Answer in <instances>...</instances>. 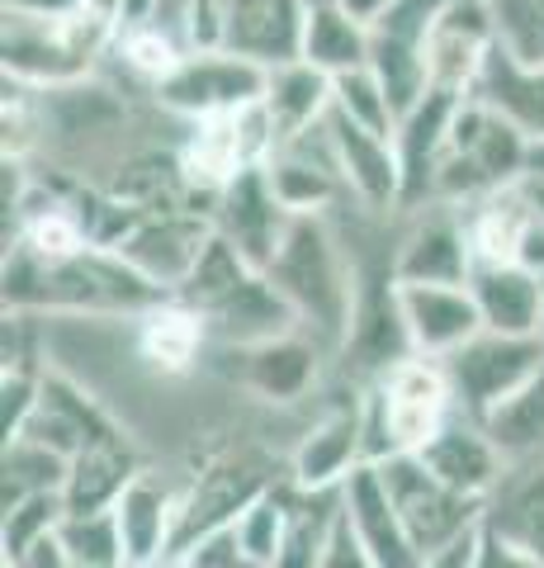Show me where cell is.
<instances>
[{"label":"cell","mask_w":544,"mask_h":568,"mask_svg":"<svg viewBox=\"0 0 544 568\" xmlns=\"http://www.w3.org/2000/svg\"><path fill=\"white\" fill-rule=\"evenodd\" d=\"M166 290L133 271L119 252L91 246L76 261L43 265L29 252H6V308L33 317H137L156 308Z\"/></svg>","instance_id":"cell-1"},{"label":"cell","mask_w":544,"mask_h":568,"mask_svg":"<svg viewBox=\"0 0 544 568\" xmlns=\"http://www.w3.org/2000/svg\"><path fill=\"white\" fill-rule=\"evenodd\" d=\"M266 275L289 298V308L298 313V327L318 336L331 355H341L350 317H356L360 280H356V256H350L337 219L331 213H298Z\"/></svg>","instance_id":"cell-2"},{"label":"cell","mask_w":544,"mask_h":568,"mask_svg":"<svg viewBox=\"0 0 544 568\" xmlns=\"http://www.w3.org/2000/svg\"><path fill=\"white\" fill-rule=\"evenodd\" d=\"M114 29L91 10L66 14H24L6 10L0 20V62L6 81L33 85V91H62V85L91 81L110 62Z\"/></svg>","instance_id":"cell-3"},{"label":"cell","mask_w":544,"mask_h":568,"mask_svg":"<svg viewBox=\"0 0 544 568\" xmlns=\"http://www.w3.org/2000/svg\"><path fill=\"white\" fill-rule=\"evenodd\" d=\"M208 369L233 384L242 398L266 407V413H304L318 407V398L337 379V355H331L318 336L294 327L285 336H270L260 346H242V351H214L208 346Z\"/></svg>","instance_id":"cell-4"},{"label":"cell","mask_w":544,"mask_h":568,"mask_svg":"<svg viewBox=\"0 0 544 568\" xmlns=\"http://www.w3.org/2000/svg\"><path fill=\"white\" fill-rule=\"evenodd\" d=\"M454 413L460 407H454V388L441 361H427V355L398 361L389 375L365 384V446H370V465L393 455H421Z\"/></svg>","instance_id":"cell-5"},{"label":"cell","mask_w":544,"mask_h":568,"mask_svg":"<svg viewBox=\"0 0 544 568\" xmlns=\"http://www.w3.org/2000/svg\"><path fill=\"white\" fill-rule=\"evenodd\" d=\"M525 171H531V138L512 129L497 110H487L483 100L469 95L460 114H454L441 162H435L431 200L469 209L506 185H521Z\"/></svg>","instance_id":"cell-6"},{"label":"cell","mask_w":544,"mask_h":568,"mask_svg":"<svg viewBox=\"0 0 544 568\" xmlns=\"http://www.w3.org/2000/svg\"><path fill=\"white\" fill-rule=\"evenodd\" d=\"M360 465H370L365 446V384L331 379L318 407H308L289 446V484L298 493H341Z\"/></svg>","instance_id":"cell-7"},{"label":"cell","mask_w":544,"mask_h":568,"mask_svg":"<svg viewBox=\"0 0 544 568\" xmlns=\"http://www.w3.org/2000/svg\"><path fill=\"white\" fill-rule=\"evenodd\" d=\"M270 67L256 58H242L233 48H189L185 62L156 85L152 100L181 123L242 114L266 95Z\"/></svg>","instance_id":"cell-8"},{"label":"cell","mask_w":544,"mask_h":568,"mask_svg":"<svg viewBox=\"0 0 544 568\" xmlns=\"http://www.w3.org/2000/svg\"><path fill=\"white\" fill-rule=\"evenodd\" d=\"M379 474H383V488H389L398 517H402V526H408V536H412L421 559L454 545V540L473 536V530L483 526V503H473V497L441 484V478L421 465V455L379 459Z\"/></svg>","instance_id":"cell-9"},{"label":"cell","mask_w":544,"mask_h":568,"mask_svg":"<svg viewBox=\"0 0 544 568\" xmlns=\"http://www.w3.org/2000/svg\"><path fill=\"white\" fill-rule=\"evenodd\" d=\"M441 365L454 388V407L483 422L544 369V342L540 336H506L483 327L473 342L445 355Z\"/></svg>","instance_id":"cell-10"},{"label":"cell","mask_w":544,"mask_h":568,"mask_svg":"<svg viewBox=\"0 0 544 568\" xmlns=\"http://www.w3.org/2000/svg\"><path fill=\"white\" fill-rule=\"evenodd\" d=\"M454 0H393L370 24V67L389 85L398 119L427 91V39Z\"/></svg>","instance_id":"cell-11"},{"label":"cell","mask_w":544,"mask_h":568,"mask_svg":"<svg viewBox=\"0 0 544 568\" xmlns=\"http://www.w3.org/2000/svg\"><path fill=\"white\" fill-rule=\"evenodd\" d=\"M473 246L460 204H417L398 213V280L412 284H469Z\"/></svg>","instance_id":"cell-12"},{"label":"cell","mask_w":544,"mask_h":568,"mask_svg":"<svg viewBox=\"0 0 544 568\" xmlns=\"http://www.w3.org/2000/svg\"><path fill=\"white\" fill-rule=\"evenodd\" d=\"M208 237H214L208 209H171V213H147L114 252L133 271H143L156 290H166L175 298L181 284L189 280V271H195V261L204 256Z\"/></svg>","instance_id":"cell-13"},{"label":"cell","mask_w":544,"mask_h":568,"mask_svg":"<svg viewBox=\"0 0 544 568\" xmlns=\"http://www.w3.org/2000/svg\"><path fill=\"white\" fill-rule=\"evenodd\" d=\"M208 219H214L218 237H227L242 256H247L252 271H270L275 252L289 237L294 213L279 204V194L270 190L266 166H247L214 204H208Z\"/></svg>","instance_id":"cell-14"},{"label":"cell","mask_w":544,"mask_h":568,"mask_svg":"<svg viewBox=\"0 0 544 568\" xmlns=\"http://www.w3.org/2000/svg\"><path fill=\"white\" fill-rule=\"evenodd\" d=\"M114 521L124 536L129 568H166L175 559V526H181V474L147 465L119 493Z\"/></svg>","instance_id":"cell-15"},{"label":"cell","mask_w":544,"mask_h":568,"mask_svg":"<svg viewBox=\"0 0 544 568\" xmlns=\"http://www.w3.org/2000/svg\"><path fill=\"white\" fill-rule=\"evenodd\" d=\"M327 133H331V152H337V166L346 181V200L374 209V213H398L402 185H408L402 181L398 138L365 129V123L346 119L337 110L327 114Z\"/></svg>","instance_id":"cell-16"},{"label":"cell","mask_w":544,"mask_h":568,"mask_svg":"<svg viewBox=\"0 0 544 568\" xmlns=\"http://www.w3.org/2000/svg\"><path fill=\"white\" fill-rule=\"evenodd\" d=\"M497 52V24L487 0H454L427 39V85L473 95L487 58Z\"/></svg>","instance_id":"cell-17"},{"label":"cell","mask_w":544,"mask_h":568,"mask_svg":"<svg viewBox=\"0 0 544 568\" xmlns=\"http://www.w3.org/2000/svg\"><path fill=\"white\" fill-rule=\"evenodd\" d=\"M398 298H402V323H408V342L412 355L427 361H445L464 342L483 332V313L473 304L469 284H412L398 280Z\"/></svg>","instance_id":"cell-18"},{"label":"cell","mask_w":544,"mask_h":568,"mask_svg":"<svg viewBox=\"0 0 544 568\" xmlns=\"http://www.w3.org/2000/svg\"><path fill=\"white\" fill-rule=\"evenodd\" d=\"M133 346L152 379H195L208 369V327L204 313L185 298H162L133 317Z\"/></svg>","instance_id":"cell-19"},{"label":"cell","mask_w":544,"mask_h":568,"mask_svg":"<svg viewBox=\"0 0 544 568\" xmlns=\"http://www.w3.org/2000/svg\"><path fill=\"white\" fill-rule=\"evenodd\" d=\"M421 465L441 478V484H450L454 493H464V497H473V503H483V507L506 478L502 450L493 446L487 426L479 417H469V413H454L441 432H435V440L421 450Z\"/></svg>","instance_id":"cell-20"},{"label":"cell","mask_w":544,"mask_h":568,"mask_svg":"<svg viewBox=\"0 0 544 568\" xmlns=\"http://www.w3.org/2000/svg\"><path fill=\"white\" fill-rule=\"evenodd\" d=\"M204 327H208V346L214 351H242V346H260V342H270V336L294 332L298 313L270 284V275L256 271L227 298H218L214 308H204Z\"/></svg>","instance_id":"cell-21"},{"label":"cell","mask_w":544,"mask_h":568,"mask_svg":"<svg viewBox=\"0 0 544 568\" xmlns=\"http://www.w3.org/2000/svg\"><path fill=\"white\" fill-rule=\"evenodd\" d=\"M341 517L350 521V530L360 536V545L370 549L379 568H417L421 564L408 526H402L393 497L383 488L379 465H360L341 484Z\"/></svg>","instance_id":"cell-22"},{"label":"cell","mask_w":544,"mask_h":568,"mask_svg":"<svg viewBox=\"0 0 544 568\" xmlns=\"http://www.w3.org/2000/svg\"><path fill=\"white\" fill-rule=\"evenodd\" d=\"M308 0H223V48L266 67L294 62L304 48Z\"/></svg>","instance_id":"cell-23"},{"label":"cell","mask_w":544,"mask_h":568,"mask_svg":"<svg viewBox=\"0 0 544 568\" xmlns=\"http://www.w3.org/2000/svg\"><path fill=\"white\" fill-rule=\"evenodd\" d=\"M143 469H147V459L133 446V436L110 432L72 459L62 503H66V511H110L119 503V493H124Z\"/></svg>","instance_id":"cell-24"},{"label":"cell","mask_w":544,"mask_h":568,"mask_svg":"<svg viewBox=\"0 0 544 568\" xmlns=\"http://www.w3.org/2000/svg\"><path fill=\"white\" fill-rule=\"evenodd\" d=\"M473 304L483 313L487 332L506 336H540V304H544V275L525 265H473L469 275Z\"/></svg>","instance_id":"cell-25"},{"label":"cell","mask_w":544,"mask_h":568,"mask_svg":"<svg viewBox=\"0 0 544 568\" xmlns=\"http://www.w3.org/2000/svg\"><path fill=\"white\" fill-rule=\"evenodd\" d=\"M469 219V246H473V265H516L521 261V246L531 237V227L540 223V209L531 200V190L521 185H506L487 200L469 204L464 209Z\"/></svg>","instance_id":"cell-26"},{"label":"cell","mask_w":544,"mask_h":568,"mask_svg":"<svg viewBox=\"0 0 544 568\" xmlns=\"http://www.w3.org/2000/svg\"><path fill=\"white\" fill-rule=\"evenodd\" d=\"M270 114V129H275V148L279 142H294L312 133L318 123H327L331 114V77L318 71L312 62L294 58V62H279L270 67V85L266 95H260Z\"/></svg>","instance_id":"cell-27"},{"label":"cell","mask_w":544,"mask_h":568,"mask_svg":"<svg viewBox=\"0 0 544 568\" xmlns=\"http://www.w3.org/2000/svg\"><path fill=\"white\" fill-rule=\"evenodd\" d=\"M483 530L544 564V465H512L483 507Z\"/></svg>","instance_id":"cell-28"},{"label":"cell","mask_w":544,"mask_h":568,"mask_svg":"<svg viewBox=\"0 0 544 568\" xmlns=\"http://www.w3.org/2000/svg\"><path fill=\"white\" fill-rule=\"evenodd\" d=\"M473 100H483L487 110H497L512 129H521L531 142L544 138V67H525L512 52H493L483 67Z\"/></svg>","instance_id":"cell-29"},{"label":"cell","mask_w":544,"mask_h":568,"mask_svg":"<svg viewBox=\"0 0 544 568\" xmlns=\"http://www.w3.org/2000/svg\"><path fill=\"white\" fill-rule=\"evenodd\" d=\"M298 58L327 71V77L365 67L370 62V24H360L356 14L337 6V0H308L304 48H298Z\"/></svg>","instance_id":"cell-30"},{"label":"cell","mask_w":544,"mask_h":568,"mask_svg":"<svg viewBox=\"0 0 544 568\" xmlns=\"http://www.w3.org/2000/svg\"><path fill=\"white\" fill-rule=\"evenodd\" d=\"M483 426H487V436H493V446L502 450L506 469L544 465V369L525 388H516L497 413H487Z\"/></svg>","instance_id":"cell-31"},{"label":"cell","mask_w":544,"mask_h":568,"mask_svg":"<svg viewBox=\"0 0 544 568\" xmlns=\"http://www.w3.org/2000/svg\"><path fill=\"white\" fill-rule=\"evenodd\" d=\"M189 43L175 33L171 24H137L114 33V48H110V62H119L129 71V81L137 85L143 95H152L175 67L185 62Z\"/></svg>","instance_id":"cell-32"},{"label":"cell","mask_w":544,"mask_h":568,"mask_svg":"<svg viewBox=\"0 0 544 568\" xmlns=\"http://www.w3.org/2000/svg\"><path fill=\"white\" fill-rule=\"evenodd\" d=\"M66 474H72V459L66 455L48 450L33 436H14L6 440V459H0V507L33 497V493H62Z\"/></svg>","instance_id":"cell-33"},{"label":"cell","mask_w":544,"mask_h":568,"mask_svg":"<svg viewBox=\"0 0 544 568\" xmlns=\"http://www.w3.org/2000/svg\"><path fill=\"white\" fill-rule=\"evenodd\" d=\"M331 110L365 123L374 133H389L398 138V110H393V95L389 85L379 81V71L365 62V67H350L341 77H331Z\"/></svg>","instance_id":"cell-34"},{"label":"cell","mask_w":544,"mask_h":568,"mask_svg":"<svg viewBox=\"0 0 544 568\" xmlns=\"http://www.w3.org/2000/svg\"><path fill=\"white\" fill-rule=\"evenodd\" d=\"M247 275H256L252 265H247V256H242L227 237L214 233V237H208V246H204V256L195 261V271H189V280L181 284V294H175V298H185L189 308L204 313V308H214L218 298L233 294Z\"/></svg>","instance_id":"cell-35"},{"label":"cell","mask_w":544,"mask_h":568,"mask_svg":"<svg viewBox=\"0 0 544 568\" xmlns=\"http://www.w3.org/2000/svg\"><path fill=\"white\" fill-rule=\"evenodd\" d=\"M58 536L66 545V555L76 559V568H129L114 507L110 511H66Z\"/></svg>","instance_id":"cell-36"},{"label":"cell","mask_w":544,"mask_h":568,"mask_svg":"<svg viewBox=\"0 0 544 568\" xmlns=\"http://www.w3.org/2000/svg\"><path fill=\"white\" fill-rule=\"evenodd\" d=\"M62 517H66L62 493H33V497H20V503L0 507V549H6V564H14L24 549H33L43 536H52V530L62 526Z\"/></svg>","instance_id":"cell-37"},{"label":"cell","mask_w":544,"mask_h":568,"mask_svg":"<svg viewBox=\"0 0 544 568\" xmlns=\"http://www.w3.org/2000/svg\"><path fill=\"white\" fill-rule=\"evenodd\" d=\"M497 24V48L525 67H544V0H487Z\"/></svg>","instance_id":"cell-38"},{"label":"cell","mask_w":544,"mask_h":568,"mask_svg":"<svg viewBox=\"0 0 544 568\" xmlns=\"http://www.w3.org/2000/svg\"><path fill=\"white\" fill-rule=\"evenodd\" d=\"M175 568H256V564L247 559V549H242L237 530L223 526V530H214V536H204V540L189 545L185 555L175 559Z\"/></svg>","instance_id":"cell-39"},{"label":"cell","mask_w":544,"mask_h":568,"mask_svg":"<svg viewBox=\"0 0 544 568\" xmlns=\"http://www.w3.org/2000/svg\"><path fill=\"white\" fill-rule=\"evenodd\" d=\"M473 568H544L535 555H525V549H516L512 540L493 536V530L479 526V545H473Z\"/></svg>","instance_id":"cell-40"},{"label":"cell","mask_w":544,"mask_h":568,"mask_svg":"<svg viewBox=\"0 0 544 568\" xmlns=\"http://www.w3.org/2000/svg\"><path fill=\"white\" fill-rule=\"evenodd\" d=\"M322 568H379L374 555L360 545V536L350 530L346 517H337V530H331V545H327V564Z\"/></svg>","instance_id":"cell-41"},{"label":"cell","mask_w":544,"mask_h":568,"mask_svg":"<svg viewBox=\"0 0 544 568\" xmlns=\"http://www.w3.org/2000/svg\"><path fill=\"white\" fill-rule=\"evenodd\" d=\"M6 568H76V559L66 555V545H62V536L52 530V536H43L33 549H24L14 564H6Z\"/></svg>","instance_id":"cell-42"},{"label":"cell","mask_w":544,"mask_h":568,"mask_svg":"<svg viewBox=\"0 0 544 568\" xmlns=\"http://www.w3.org/2000/svg\"><path fill=\"white\" fill-rule=\"evenodd\" d=\"M473 545H479V530L464 536V540H454V545H445V549H435V555H427L417 568H473Z\"/></svg>","instance_id":"cell-43"},{"label":"cell","mask_w":544,"mask_h":568,"mask_svg":"<svg viewBox=\"0 0 544 568\" xmlns=\"http://www.w3.org/2000/svg\"><path fill=\"white\" fill-rule=\"evenodd\" d=\"M6 10H24V14H66V10H85L81 0H0Z\"/></svg>","instance_id":"cell-44"},{"label":"cell","mask_w":544,"mask_h":568,"mask_svg":"<svg viewBox=\"0 0 544 568\" xmlns=\"http://www.w3.org/2000/svg\"><path fill=\"white\" fill-rule=\"evenodd\" d=\"M337 6H341V10H350V14H356L360 24H374L379 14L393 6V0H337Z\"/></svg>","instance_id":"cell-45"},{"label":"cell","mask_w":544,"mask_h":568,"mask_svg":"<svg viewBox=\"0 0 544 568\" xmlns=\"http://www.w3.org/2000/svg\"><path fill=\"white\" fill-rule=\"evenodd\" d=\"M81 6L85 10H91L95 14V20H104V24H119V14H124V6H129V0H81Z\"/></svg>","instance_id":"cell-46"},{"label":"cell","mask_w":544,"mask_h":568,"mask_svg":"<svg viewBox=\"0 0 544 568\" xmlns=\"http://www.w3.org/2000/svg\"><path fill=\"white\" fill-rule=\"evenodd\" d=\"M525 181H544V138L531 142V171H525Z\"/></svg>","instance_id":"cell-47"},{"label":"cell","mask_w":544,"mask_h":568,"mask_svg":"<svg viewBox=\"0 0 544 568\" xmlns=\"http://www.w3.org/2000/svg\"><path fill=\"white\" fill-rule=\"evenodd\" d=\"M525 190H531V200L540 209V219H544V181H525Z\"/></svg>","instance_id":"cell-48"},{"label":"cell","mask_w":544,"mask_h":568,"mask_svg":"<svg viewBox=\"0 0 544 568\" xmlns=\"http://www.w3.org/2000/svg\"><path fill=\"white\" fill-rule=\"evenodd\" d=\"M540 342H544V304H540Z\"/></svg>","instance_id":"cell-49"},{"label":"cell","mask_w":544,"mask_h":568,"mask_svg":"<svg viewBox=\"0 0 544 568\" xmlns=\"http://www.w3.org/2000/svg\"><path fill=\"white\" fill-rule=\"evenodd\" d=\"M166 568H175V564H166Z\"/></svg>","instance_id":"cell-50"},{"label":"cell","mask_w":544,"mask_h":568,"mask_svg":"<svg viewBox=\"0 0 544 568\" xmlns=\"http://www.w3.org/2000/svg\"><path fill=\"white\" fill-rule=\"evenodd\" d=\"M0 568H6V564H0Z\"/></svg>","instance_id":"cell-51"}]
</instances>
